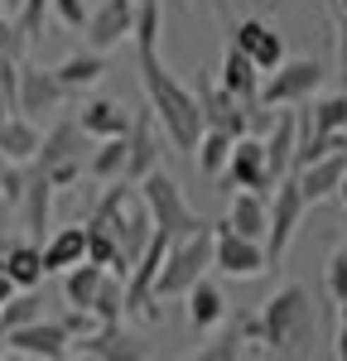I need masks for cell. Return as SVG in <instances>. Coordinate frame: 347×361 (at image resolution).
Segmentation results:
<instances>
[{
  "mask_svg": "<svg viewBox=\"0 0 347 361\" xmlns=\"http://www.w3.org/2000/svg\"><path fill=\"white\" fill-rule=\"evenodd\" d=\"M135 58H140V87H145V97H150L154 121L164 126V135H169L174 149L193 154V145H198V135H202V116H198L193 87H183L169 68L159 63V49H135Z\"/></svg>",
  "mask_w": 347,
  "mask_h": 361,
  "instance_id": "6da1fadb",
  "label": "cell"
},
{
  "mask_svg": "<svg viewBox=\"0 0 347 361\" xmlns=\"http://www.w3.org/2000/svg\"><path fill=\"white\" fill-rule=\"evenodd\" d=\"M260 313V347L270 352V357H309L314 352V299H309V289L304 284H285V289H275Z\"/></svg>",
  "mask_w": 347,
  "mask_h": 361,
  "instance_id": "7a4b0ae2",
  "label": "cell"
},
{
  "mask_svg": "<svg viewBox=\"0 0 347 361\" xmlns=\"http://www.w3.org/2000/svg\"><path fill=\"white\" fill-rule=\"evenodd\" d=\"M212 270V222H202L188 236H174L164 250V265L154 275V299H178L188 284H198Z\"/></svg>",
  "mask_w": 347,
  "mask_h": 361,
  "instance_id": "3957f363",
  "label": "cell"
},
{
  "mask_svg": "<svg viewBox=\"0 0 347 361\" xmlns=\"http://www.w3.org/2000/svg\"><path fill=\"white\" fill-rule=\"evenodd\" d=\"M135 188H140L145 212H150V222L159 226V231H169V236H188V231H198V226H202V217L183 202V188L174 183L164 169H150L145 178H135Z\"/></svg>",
  "mask_w": 347,
  "mask_h": 361,
  "instance_id": "277c9868",
  "label": "cell"
},
{
  "mask_svg": "<svg viewBox=\"0 0 347 361\" xmlns=\"http://www.w3.org/2000/svg\"><path fill=\"white\" fill-rule=\"evenodd\" d=\"M270 197H275V202H265V236H260V250H265V265H280V255H285L289 236L299 231L304 212H309V202H304V193H299L294 173L275 178Z\"/></svg>",
  "mask_w": 347,
  "mask_h": 361,
  "instance_id": "5b68a950",
  "label": "cell"
},
{
  "mask_svg": "<svg viewBox=\"0 0 347 361\" xmlns=\"http://www.w3.org/2000/svg\"><path fill=\"white\" fill-rule=\"evenodd\" d=\"M318 82H323V68H318L314 58H285L265 82H260L256 92V106H304L309 97L318 92Z\"/></svg>",
  "mask_w": 347,
  "mask_h": 361,
  "instance_id": "8992f818",
  "label": "cell"
},
{
  "mask_svg": "<svg viewBox=\"0 0 347 361\" xmlns=\"http://www.w3.org/2000/svg\"><path fill=\"white\" fill-rule=\"evenodd\" d=\"M217 183H222V193H231V188H251V193L270 197L275 178H270V169H265V149H260V140L251 135V130L231 140L227 164H222V173H217Z\"/></svg>",
  "mask_w": 347,
  "mask_h": 361,
  "instance_id": "52a82bcc",
  "label": "cell"
},
{
  "mask_svg": "<svg viewBox=\"0 0 347 361\" xmlns=\"http://www.w3.org/2000/svg\"><path fill=\"white\" fill-rule=\"evenodd\" d=\"M5 352H20L34 361H63L73 352V333L63 323H49V318H29V323L5 333Z\"/></svg>",
  "mask_w": 347,
  "mask_h": 361,
  "instance_id": "ba28073f",
  "label": "cell"
},
{
  "mask_svg": "<svg viewBox=\"0 0 347 361\" xmlns=\"http://www.w3.org/2000/svg\"><path fill=\"white\" fill-rule=\"evenodd\" d=\"M193 97H198L202 126H212V130H222V135H231V140L251 130V121H246V106H241V102H236L227 87L217 82V78L198 73V87H193Z\"/></svg>",
  "mask_w": 347,
  "mask_h": 361,
  "instance_id": "9c48e42d",
  "label": "cell"
},
{
  "mask_svg": "<svg viewBox=\"0 0 347 361\" xmlns=\"http://www.w3.org/2000/svg\"><path fill=\"white\" fill-rule=\"evenodd\" d=\"M212 265L231 279H256L265 270V250L251 236H236L227 222H212Z\"/></svg>",
  "mask_w": 347,
  "mask_h": 361,
  "instance_id": "30bf717a",
  "label": "cell"
},
{
  "mask_svg": "<svg viewBox=\"0 0 347 361\" xmlns=\"http://www.w3.org/2000/svg\"><path fill=\"white\" fill-rule=\"evenodd\" d=\"M63 87H58L54 68H34V63H20V87H15V111L20 116H49L63 106Z\"/></svg>",
  "mask_w": 347,
  "mask_h": 361,
  "instance_id": "8fae6325",
  "label": "cell"
},
{
  "mask_svg": "<svg viewBox=\"0 0 347 361\" xmlns=\"http://www.w3.org/2000/svg\"><path fill=\"white\" fill-rule=\"evenodd\" d=\"M130 25H135V0H102L97 10H87V49H97V54H106L111 44L121 39H130Z\"/></svg>",
  "mask_w": 347,
  "mask_h": 361,
  "instance_id": "7c38bea8",
  "label": "cell"
},
{
  "mask_svg": "<svg viewBox=\"0 0 347 361\" xmlns=\"http://www.w3.org/2000/svg\"><path fill=\"white\" fill-rule=\"evenodd\" d=\"M150 169H159V135H154V111L145 106V111L130 116V126H126V169H121V178H145Z\"/></svg>",
  "mask_w": 347,
  "mask_h": 361,
  "instance_id": "4fadbf2b",
  "label": "cell"
},
{
  "mask_svg": "<svg viewBox=\"0 0 347 361\" xmlns=\"http://www.w3.org/2000/svg\"><path fill=\"white\" fill-rule=\"evenodd\" d=\"M73 352L97 357V361H140L145 357V347L135 337L121 333V323H97V328H87L83 337H73Z\"/></svg>",
  "mask_w": 347,
  "mask_h": 361,
  "instance_id": "5bb4252c",
  "label": "cell"
},
{
  "mask_svg": "<svg viewBox=\"0 0 347 361\" xmlns=\"http://www.w3.org/2000/svg\"><path fill=\"white\" fill-rule=\"evenodd\" d=\"M275 121L265 126V140H260V149H265V169H270V178H285L289 164H294V145H299V111H289V106H275Z\"/></svg>",
  "mask_w": 347,
  "mask_h": 361,
  "instance_id": "9a60e30c",
  "label": "cell"
},
{
  "mask_svg": "<svg viewBox=\"0 0 347 361\" xmlns=\"http://www.w3.org/2000/svg\"><path fill=\"white\" fill-rule=\"evenodd\" d=\"M20 217H25V231L34 241H44L49 236V226H54V183H49V173L44 169L29 164V178H25V197H20V207H15Z\"/></svg>",
  "mask_w": 347,
  "mask_h": 361,
  "instance_id": "2e32d148",
  "label": "cell"
},
{
  "mask_svg": "<svg viewBox=\"0 0 347 361\" xmlns=\"http://www.w3.org/2000/svg\"><path fill=\"white\" fill-rule=\"evenodd\" d=\"M83 126L73 121V116H63L49 135H39V149H34V159L29 164L34 169H54V164H63V159H83Z\"/></svg>",
  "mask_w": 347,
  "mask_h": 361,
  "instance_id": "e0dca14e",
  "label": "cell"
},
{
  "mask_svg": "<svg viewBox=\"0 0 347 361\" xmlns=\"http://www.w3.org/2000/svg\"><path fill=\"white\" fill-rule=\"evenodd\" d=\"M343 169H347V154H343V149H328L323 159H314V164H304V169H294V183H299L304 202H323V197H333L338 178H343Z\"/></svg>",
  "mask_w": 347,
  "mask_h": 361,
  "instance_id": "ac0fdd59",
  "label": "cell"
},
{
  "mask_svg": "<svg viewBox=\"0 0 347 361\" xmlns=\"http://www.w3.org/2000/svg\"><path fill=\"white\" fill-rule=\"evenodd\" d=\"M217 82L227 87L231 97L251 111L256 106V92H260V68L251 63V58L241 54L236 44H227V54H222V68H217Z\"/></svg>",
  "mask_w": 347,
  "mask_h": 361,
  "instance_id": "d6986e66",
  "label": "cell"
},
{
  "mask_svg": "<svg viewBox=\"0 0 347 361\" xmlns=\"http://www.w3.org/2000/svg\"><path fill=\"white\" fill-rule=\"evenodd\" d=\"M0 270L10 275L15 289H39V284H44V255H39L34 241H5V250H0Z\"/></svg>",
  "mask_w": 347,
  "mask_h": 361,
  "instance_id": "ffe728a7",
  "label": "cell"
},
{
  "mask_svg": "<svg viewBox=\"0 0 347 361\" xmlns=\"http://www.w3.org/2000/svg\"><path fill=\"white\" fill-rule=\"evenodd\" d=\"M246 342H260V313H251V308H241V313L227 323V333L202 347V361H231V357H241V352H246Z\"/></svg>",
  "mask_w": 347,
  "mask_h": 361,
  "instance_id": "44dd1931",
  "label": "cell"
},
{
  "mask_svg": "<svg viewBox=\"0 0 347 361\" xmlns=\"http://www.w3.org/2000/svg\"><path fill=\"white\" fill-rule=\"evenodd\" d=\"M183 299H188V328H193V333H212V328L227 318V299H222V289L207 284V279L188 284Z\"/></svg>",
  "mask_w": 347,
  "mask_h": 361,
  "instance_id": "7402d4cb",
  "label": "cell"
},
{
  "mask_svg": "<svg viewBox=\"0 0 347 361\" xmlns=\"http://www.w3.org/2000/svg\"><path fill=\"white\" fill-rule=\"evenodd\" d=\"M333 135V130H347V92H333V97H309V111H299V135Z\"/></svg>",
  "mask_w": 347,
  "mask_h": 361,
  "instance_id": "603a6c76",
  "label": "cell"
},
{
  "mask_svg": "<svg viewBox=\"0 0 347 361\" xmlns=\"http://www.w3.org/2000/svg\"><path fill=\"white\" fill-rule=\"evenodd\" d=\"M83 246H87V226H58L44 236V275H58V270H68V265H78L83 260Z\"/></svg>",
  "mask_w": 347,
  "mask_h": 361,
  "instance_id": "cb8c5ba5",
  "label": "cell"
},
{
  "mask_svg": "<svg viewBox=\"0 0 347 361\" xmlns=\"http://www.w3.org/2000/svg\"><path fill=\"white\" fill-rule=\"evenodd\" d=\"M265 202H270V197L251 193V188H231L227 226L236 231V236H251V241H260V236H265Z\"/></svg>",
  "mask_w": 347,
  "mask_h": 361,
  "instance_id": "d4e9b609",
  "label": "cell"
},
{
  "mask_svg": "<svg viewBox=\"0 0 347 361\" xmlns=\"http://www.w3.org/2000/svg\"><path fill=\"white\" fill-rule=\"evenodd\" d=\"M106 73V58L97 54V49H87V54H73V58H63L54 68V78L58 87L68 92V97H78V92H87V87H97V78Z\"/></svg>",
  "mask_w": 347,
  "mask_h": 361,
  "instance_id": "484cf974",
  "label": "cell"
},
{
  "mask_svg": "<svg viewBox=\"0 0 347 361\" xmlns=\"http://www.w3.org/2000/svg\"><path fill=\"white\" fill-rule=\"evenodd\" d=\"M78 126H83V135L92 140H106V135H126V126H130V116L121 111L116 102H106V97H97V102H87L83 111L73 116Z\"/></svg>",
  "mask_w": 347,
  "mask_h": 361,
  "instance_id": "4316f807",
  "label": "cell"
},
{
  "mask_svg": "<svg viewBox=\"0 0 347 361\" xmlns=\"http://www.w3.org/2000/svg\"><path fill=\"white\" fill-rule=\"evenodd\" d=\"M34 149H39V130H34V121L20 116V111L5 116V121H0V154L29 164V159H34Z\"/></svg>",
  "mask_w": 347,
  "mask_h": 361,
  "instance_id": "83f0119b",
  "label": "cell"
},
{
  "mask_svg": "<svg viewBox=\"0 0 347 361\" xmlns=\"http://www.w3.org/2000/svg\"><path fill=\"white\" fill-rule=\"evenodd\" d=\"M87 313H92L97 323H121V318H126V275L106 270L102 284H97V294H92V304H87Z\"/></svg>",
  "mask_w": 347,
  "mask_h": 361,
  "instance_id": "f1b7e54d",
  "label": "cell"
},
{
  "mask_svg": "<svg viewBox=\"0 0 347 361\" xmlns=\"http://www.w3.org/2000/svg\"><path fill=\"white\" fill-rule=\"evenodd\" d=\"M130 178H106V188H102V197L92 202V212H87V226H97V231H111L116 217H121V207L130 202Z\"/></svg>",
  "mask_w": 347,
  "mask_h": 361,
  "instance_id": "f546056e",
  "label": "cell"
},
{
  "mask_svg": "<svg viewBox=\"0 0 347 361\" xmlns=\"http://www.w3.org/2000/svg\"><path fill=\"white\" fill-rule=\"evenodd\" d=\"M227 149H231V135L212 130V126H202L198 145H193V159H198V169L207 173V178H217V173H222V164H227Z\"/></svg>",
  "mask_w": 347,
  "mask_h": 361,
  "instance_id": "4dcf8cb0",
  "label": "cell"
},
{
  "mask_svg": "<svg viewBox=\"0 0 347 361\" xmlns=\"http://www.w3.org/2000/svg\"><path fill=\"white\" fill-rule=\"evenodd\" d=\"M29 318H44V299L34 294V289H15V299H5L0 304V328L10 333V328H20Z\"/></svg>",
  "mask_w": 347,
  "mask_h": 361,
  "instance_id": "1f68e13d",
  "label": "cell"
},
{
  "mask_svg": "<svg viewBox=\"0 0 347 361\" xmlns=\"http://www.w3.org/2000/svg\"><path fill=\"white\" fill-rule=\"evenodd\" d=\"M121 169H126V135H106L97 145V154H92V178H121Z\"/></svg>",
  "mask_w": 347,
  "mask_h": 361,
  "instance_id": "d6a6232c",
  "label": "cell"
},
{
  "mask_svg": "<svg viewBox=\"0 0 347 361\" xmlns=\"http://www.w3.org/2000/svg\"><path fill=\"white\" fill-rule=\"evenodd\" d=\"M251 63H256L260 73H275V68H280V63H285V39H280V34H275V29L265 25L260 29V39H256V49H251Z\"/></svg>",
  "mask_w": 347,
  "mask_h": 361,
  "instance_id": "836d02e7",
  "label": "cell"
},
{
  "mask_svg": "<svg viewBox=\"0 0 347 361\" xmlns=\"http://www.w3.org/2000/svg\"><path fill=\"white\" fill-rule=\"evenodd\" d=\"M44 15H49V0H20L15 25H20V34H25V44H34V39L44 34Z\"/></svg>",
  "mask_w": 347,
  "mask_h": 361,
  "instance_id": "e575fe53",
  "label": "cell"
},
{
  "mask_svg": "<svg viewBox=\"0 0 347 361\" xmlns=\"http://www.w3.org/2000/svg\"><path fill=\"white\" fill-rule=\"evenodd\" d=\"M323 284H328V294L343 304L347 299V250H333V260H328V275H323Z\"/></svg>",
  "mask_w": 347,
  "mask_h": 361,
  "instance_id": "d590c367",
  "label": "cell"
},
{
  "mask_svg": "<svg viewBox=\"0 0 347 361\" xmlns=\"http://www.w3.org/2000/svg\"><path fill=\"white\" fill-rule=\"evenodd\" d=\"M0 54H10V58H20L25 54V34H20V25L0 10Z\"/></svg>",
  "mask_w": 347,
  "mask_h": 361,
  "instance_id": "8d00e7d4",
  "label": "cell"
},
{
  "mask_svg": "<svg viewBox=\"0 0 347 361\" xmlns=\"http://www.w3.org/2000/svg\"><path fill=\"white\" fill-rule=\"evenodd\" d=\"M49 5L58 10V20H63L68 29H83L87 25V0H49Z\"/></svg>",
  "mask_w": 347,
  "mask_h": 361,
  "instance_id": "74e56055",
  "label": "cell"
},
{
  "mask_svg": "<svg viewBox=\"0 0 347 361\" xmlns=\"http://www.w3.org/2000/svg\"><path fill=\"white\" fill-rule=\"evenodd\" d=\"M260 29H265V20H241V25H231V44L241 49V54H251L260 39Z\"/></svg>",
  "mask_w": 347,
  "mask_h": 361,
  "instance_id": "f35d334b",
  "label": "cell"
},
{
  "mask_svg": "<svg viewBox=\"0 0 347 361\" xmlns=\"http://www.w3.org/2000/svg\"><path fill=\"white\" fill-rule=\"evenodd\" d=\"M44 173H49V183H54V188H73V183L83 178V159H63V164L44 169Z\"/></svg>",
  "mask_w": 347,
  "mask_h": 361,
  "instance_id": "ab89813d",
  "label": "cell"
},
{
  "mask_svg": "<svg viewBox=\"0 0 347 361\" xmlns=\"http://www.w3.org/2000/svg\"><path fill=\"white\" fill-rule=\"evenodd\" d=\"M58 323H63V328H68V333H73V337H83L87 328H97V318H92L87 308H68V313H63Z\"/></svg>",
  "mask_w": 347,
  "mask_h": 361,
  "instance_id": "60d3db41",
  "label": "cell"
},
{
  "mask_svg": "<svg viewBox=\"0 0 347 361\" xmlns=\"http://www.w3.org/2000/svg\"><path fill=\"white\" fill-rule=\"evenodd\" d=\"M5 299H15V284H10V275L0 270V304H5Z\"/></svg>",
  "mask_w": 347,
  "mask_h": 361,
  "instance_id": "b9f144b4",
  "label": "cell"
},
{
  "mask_svg": "<svg viewBox=\"0 0 347 361\" xmlns=\"http://www.w3.org/2000/svg\"><path fill=\"white\" fill-rule=\"evenodd\" d=\"M333 197L343 202V212H347V169H343V178H338V188H333Z\"/></svg>",
  "mask_w": 347,
  "mask_h": 361,
  "instance_id": "7bdbcfd3",
  "label": "cell"
},
{
  "mask_svg": "<svg viewBox=\"0 0 347 361\" xmlns=\"http://www.w3.org/2000/svg\"><path fill=\"white\" fill-rule=\"evenodd\" d=\"M333 352H338V357L347 361V323H343V333H338V347H333Z\"/></svg>",
  "mask_w": 347,
  "mask_h": 361,
  "instance_id": "ee69618b",
  "label": "cell"
},
{
  "mask_svg": "<svg viewBox=\"0 0 347 361\" xmlns=\"http://www.w3.org/2000/svg\"><path fill=\"white\" fill-rule=\"evenodd\" d=\"M0 10H5V15L15 20V15H20V0H0Z\"/></svg>",
  "mask_w": 347,
  "mask_h": 361,
  "instance_id": "f6af8a7d",
  "label": "cell"
},
{
  "mask_svg": "<svg viewBox=\"0 0 347 361\" xmlns=\"http://www.w3.org/2000/svg\"><path fill=\"white\" fill-rule=\"evenodd\" d=\"M5 217H10V207H5V197H0V231H5Z\"/></svg>",
  "mask_w": 347,
  "mask_h": 361,
  "instance_id": "bcb514c9",
  "label": "cell"
},
{
  "mask_svg": "<svg viewBox=\"0 0 347 361\" xmlns=\"http://www.w3.org/2000/svg\"><path fill=\"white\" fill-rule=\"evenodd\" d=\"M0 357H5V328H0Z\"/></svg>",
  "mask_w": 347,
  "mask_h": 361,
  "instance_id": "7dc6e473",
  "label": "cell"
},
{
  "mask_svg": "<svg viewBox=\"0 0 347 361\" xmlns=\"http://www.w3.org/2000/svg\"><path fill=\"white\" fill-rule=\"evenodd\" d=\"M338 15H347V0H338Z\"/></svg>",
  "mask_w": 347,
  "mask_h": 361,
  "instance_id": "c3c4849f",
  "label": "cell"
},
{
  "mask_svg": "<svg viewBox=\"0 0 347 361\" xmlns=\"http://www.w3.org/2000/svg\"><path fill=\"white\" fill-rule=\"evenodd\" d=\"M0 250H5V241H0Z\"/></svg>",
  "mask_w": 347,
  "mask_h": 361,
  "instance_id": "681fc988",
  "label": "cell"
}]
</instances>
